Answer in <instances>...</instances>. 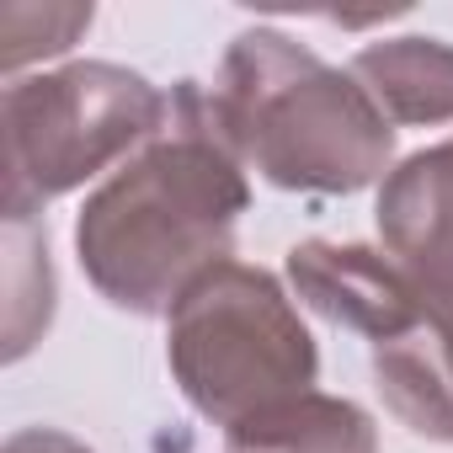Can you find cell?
Returning a JSON list of instances; mask_svg holds the SVG:
<instances>
[{"mask_svg": "<svg viewBox=\"0 0 453 453\" xmlns=\"http://www.w3.org/2000/svg\"><path fill=\"white\" fill-rule=\"evenodd\" d=\"M171 123V96L112 59L17 75L0 102L6 128V219H33L43 203L134 160Z\"/></svg>", "mask_w": 453, "mask_h": 453, "instance_id": "277c9868", "label": "cell"}, {"mask_svg": "<svg viewBox=\"0 0 453 453\" xmlns=\"http://www.w3.org/2000/svg\"><path fill=\"white\" fill-rule=\"evenodd\" d=\"M224 453H379V426L357 400L304 389L224 426Z\"/></svg>", "mask_w": 453, "mask_h": 453, "instance_id": "9c48e42d", "label": "cell"}, {"mask_svg": "<svg viewBox=\"0 0 453 453\" xmlns=\"http://www.w3.org/2000/svg\"><path fill=\"white\" fill-rule=\"evenodd\" d=\"M12 235V336H6V363L27 357L38 331L54 320V267H49V235L33 219H6Z\"/></svg>", "mask_w": 453, "mask_h": 453, "instance_id": "30bf717a", "label": "cell"}, {"mask_svg": "<svg viewBox=\"0 0 453 453\" xmlns=\"http://www.w3.org/2000/svg\"><path fill=\"white\" fill-rule=\"evenodd\" d=\"M165 368L197 416L235 426L278 400L315 389L320 352L288 288L267 267L230 257L171 304Z\"/></svg>", "mask_w": 453, "mask_h": 453, "instance_id": "3957f363", "label": "cell"}, {"mask_svg": "<svg viewBox=\"0 0 453 453\" xmlns=\"http://www.w3.org/2000/svg\"><path fill=\"white\" fill-rule=\"evenodd\" d=\"M379 251L432 299L453 304V134L395 160L373 203Z\"/></svg>", "mask_w": 453, "mask_h": 453, "instance_id": "5b68a950", "label": "cell"}, {"mask_svg": "<svg viewBox=\"0 0 453 453\" xmlns=\"http://www.w3.org/2000/svg\"><path fill=\"white\" fill-rule=\"evenodd\" d=\"M246 208V165L213 134L208 91L181 81L171 123L86 197L75 219L81 273L112 310L171 315L208 267L230 262Z\"/></svg>", "mask_w": 453, "mask_h": 453, "instance_id": "6da1fadb", "label": "cell"}, {"mask_svg": "<svg viewBox=\"0 0 453 453\" xmlns=\"http://www.w3.org/2000/svg\"><path fill=\"white\" fill-rule=\"evenodd\" d=\"M373 379L384 405L426 442H453V304H426V315L373 347Z\"/></svg>", "mask_w": 453, "mask_h": 453, "instance_id": "52a82bcc", "label": "cell"}, {"mask_svg": "<svg viewBox=\"0 0 453 453\" xmlns=\"http://www.w3.org/2000/svg\"><path fill=\"white\" fill-rule=\"evenodd\" d=\"M288 283L315 315L368 336L373 347L411 331L432 304L384 251L357 246V241H304V246H294L288 251Z\"/></svg>", "mask_w": 453, "mask_h": 453, "instance_id": "8992f818", "label": "cell"}, {"mask_svg": "<svg viewBox=\"0 0 453 453\" xmlns=\"http://www.w3.org/2000/svg\"><path fill=\"white\" fill-rule=\"evenodd\" d=\"M208 118L224 150L283 192L347 197L395 171V123L357 75L278 27H251L224 49Z\"/></svg>", "mask_w": 453, "mask_h": 453, "instance_id": "7a4b0ae2", "label": "cell"}, {"mask_svg": "<svg viewBox=\"0 0 453 453\" xmlns=\"http://www.w3.org/2000/svg\"><path fill=\"white\" fill-rule=\"evenodd\" d=\"M91 6H6V75L17 81L22 65L33 59H54L65 49H75V38L91 27Z\"/></svg>", "mask_w": 453, "mask_h": 453, "instance_id": "8fae6325", "label": "cell"}, {"mask_svg": "<svg viewBox=\"0 0 453 453\" xmlns=\"http://www.w3.org/2000/svg\"><path fill=\"white\" fill-rule=\"evenodd\" d=\"M0 453H96V448H86L81 437H70L59 426H22V432L6 437Z\"/></svg>", "mask_w": 453, "mask_h": 453, "instance_id": "7c38bea8", "label": "cell"}, {"mask_svg": "<svg viewBox=\"0 0 453 453\" xmlns=\"http://www.w3.org/2000/svg\"><path fill=\"white\" fill-rule=\"evenodd\" d=\"M373 107L395 128L453 123V43L442 38H379L347 65Z\"/></svg>", "mask_w": 453, "mask_h": 453, "instance_id": "ba28073f", "label": "cell"}]
</instances>
